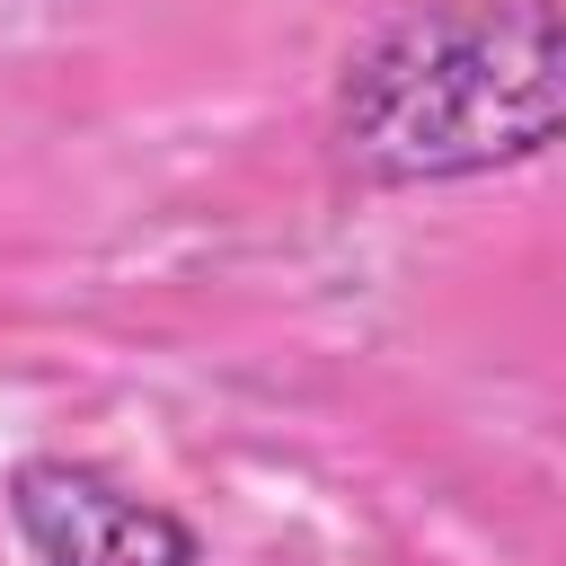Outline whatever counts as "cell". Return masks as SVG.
Returning <instances> with one entry per match:
<instances>
[{"instance_id": "cell-2", "label": "cell", "mask_w": 566, "mask_h": 566, "mask_svg": "<svg viewBox=\"0 0 566 566\" xmlns=\"http://www.w3.org/2000/svg\"><path fill=\"white\" fill-rule=\"evenodd\" d=\"M9 522L35 548V566H203L195 531L106 469L80 460H27L9 478Z\"/></svg>"}, {"instance_id": "cell-1", "label": "cell", "mask_w": 566, "mask_h": 566, "mask_svg": "<svg viewBox=\"0 0 566 566\" xmlns=\"http://www.w3.org/2000/svg\"><path fill=\"white\" fill-rule=\"evenodd\" d=\"M566 142V0H424L336 88V150L380 186H442Z\"/></svg>"}]
</instances>
